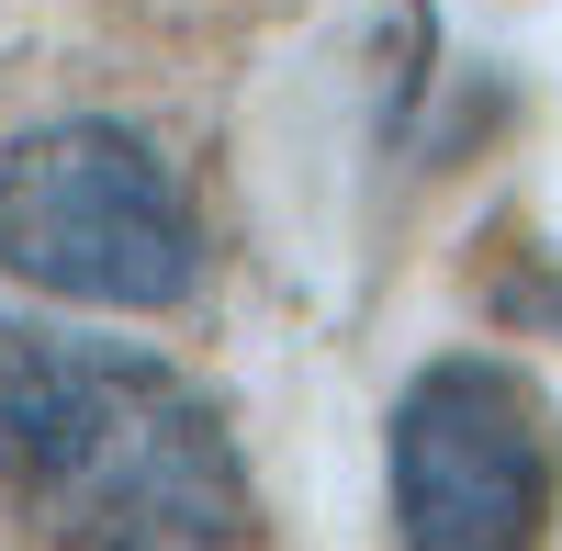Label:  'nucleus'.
Wrapping results in <instances>:
<instances>
[{
	"label": "nucleus",
	"instance_id": "nucleus-3",
	"mask_svg": "<svg viewBox=\"0 0 562 551\" xmlns=\"http://www.w3.org/2000/svg\"><path fill=\"white\" fill-rule=\"evenodd\" d=\"M383 484L405 551H540L562 507V405L495 349H439L394 394Z\"/></svg>",
	"mask_w": 562,
	"mask_h": 551
},
{
	"label": "nucleus",
	"instance_id": "nucleus-1",
	"mask_svg": "<svg viewBox=\"0 0 562 551\" xmlns=\"http://www.w3.org/2000/svg\"><path fill=\"white\" fill-rule=\"evenodd\" d=\"M0 484L45 551H248L259 484L225 405L135 338L0 315Z\"/></svg>",
	"mask_w": 562,
	"mask_h": 551
},
{
	"label": "nucleus",
	"instance_id": "nucleus-2",
	"mask_svg": "<svg viewBox=\"0 0 562 551\" xmlns=\"http://www.w3.org/2000/svg\"><path fill=\"white\" fill-rule=\"evenodd\" d=\"M0 282L90 315H169L203 293V214L158 135L68 113L0 147Z\"/></svg>",
	"mask_w": 562,
	"mask_h": 551
}]
</instances>
